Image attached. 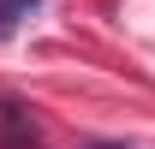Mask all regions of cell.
<instances>
[{
    "label": "cell",
    "instance_id": "obj_1",
    "mask_svg": "<svg viewBox=\"0 0 155 149\" xmlns=\"http://www.w3.org/2000/svg\"><path fill=\"white\" fill-rule=\"evenodd\" d=\"M30 6H42V0H0V36H12L18 18H30Z\"/></svg>",
    "mask_w": 155,
    "mask_h": 149
},
{
    "label": "cell",
    "instance_id": "obj_2",
    "mask_svg": "<svg viewBox=\"0 0 155 149\" xmlns=\"http://www.w3.org/2000/svg\"><path fill=\"white\" fill-rule=\"evenodd\" d=\"M84 149H125V143H84Z\"/></svg>",
    "mask_w": 155,
    "mask_h": 149
}]
</instances>
